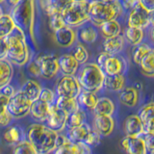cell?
<instances>
[{"instance_id": "6da1fadb", "label": "cell", "mask_w": 154, "mask_h": 154, "mask_svg": "<svg viewBox=\"0 0 154 154\" xmlns=\"http://www.w3.org/2000/svg\"><path fill=\"white\" fill-rule=\"evenodd\" d=\"M7 43V60L16 66H22L30 61L31 52L26 42L25 33L17 26L5 37Z\"/></svg>"}, {"instance_id": "7a4b0ae2", "label": "cell", "mask_w": 154, "mask_h": 154, "mask_svg": "<svg viewBox=\"0 0 154 154\" xmlns=\"http://www.w3.org/2000/svg\"><path fill=\"white\" fill-rule=\"evenodd\" d=\"M58 133L46 125L35 123L28 127L27 141L30 143L38 154H49L56 149Z\"/></svg>"}, {"instance_id": "3957f363", "label": "cell", "mask_w": 154, "mask_h": 154, "mask_svg": "<svg viewBox=\"0 0 154 154\" xmlns=\"http://www.w3.org/2000/svg\"><path fill=\"white\" fill-rule=\"evenodd\" d=\"M87 11L89 21H91L93 25L99 26L105 21L118 19L122 14L123 9L119 1L105 3L98 0H91L90 2H87Z\"/></svg>"}, {"instance_id": "277c9868", "label": "cell", "mask_w": 154, "mask_h": 154, "mask_svg": "<svg viewBox=\"0 0 154 154\" xmlns=\"http://www.w3.org/2000/svg\"><path fill=\"white\" fill-rule=\"evenodd\" d=\"M105 74L94 63H86L78 71L77 80L82 90L96 93L103 88Z\"/></svg>"}, {"instance_id": "5b68a950", "label": "cell", "mask_w": 154, "mask_h": 154, "mask_svg": "<svg viewBox=\"0 0 154 154\" xmlns=\"http://www.w3.org/2000/svg\"><path fill=\"white\" fill-rule=\"evenodd\" d=\"M10 16L17 28L24 33H33L34 17H35L34 0H22L20 3L13 6Z\"/></svg>"}, {"instance_id": "8992f818", "label": "cell", "mask_w": 154, "mask_h": 154, "mask_svg": "<svg viewBox=\"0 0 154 154\" xmlns=\"http://www.w3.org/2000/svg\"><path fill=\"white\" fill-rule=\"evenodd\" d=\"M61 14L65 25L71 28L83 25L85 22L89 21L87 3L82 4L72 2L69 7L61 13Z\"/></svg>"}, {"instance_id": "52a82bcc", "label": "cell", "mask_w": 154, "mask_h": 154, "mask_svg": "<svg viewBox=\"0 0 154 154\" xmlns=\"http://www.w3.org/2000/svg\"><path fill=\"white\" fill-rule=\"evenodd\" d=\"M32 102L27 96L22 94L20 91H16L12 97L9 98L8 111L13 118L20 119L29 114Z\"/></svg>"}, {"instance_id": "ba28073f", "label": "cell", "mask_w": 154, "mask_h": 154, "mask_svg": "<svg viewBox=\"0 0 154 154\" xmlns=\"http://www.w3.org/2000/svg\"><path fill=\"white\" fill-rule=\"evenodd\" d=\"M81 91L82 89L75 76L64 75L58 80L56 84V93L58 96L77 98Z\"/></svg>"}, {"instance_id": "9c48e42d", "label": "cell", "mask_w": 154, "mask_h": 154, "mask_svg": "<svg viewBox=\"0 0 154 154\" xmlns=\"http://www.w3.org/2000/svg\"><path fill=\"white\" fill-rule=\"evenodd\" d=\"M152 14L153 13L148 12L140 3H137L130 10L127 19V24L130 27L144 28L149 24H152Z\"/></svg>"}, {"instance_id": "30bf717a", "label": "cell", "mask_w": 154, "mask_h": 154, "mask_svg": "<svg viewBox=\"0 0 154 154\" xmlns=\"http://www.w3.org/2000/svg\"><path fill=\"white\" fill-rule=\"evenodd\" d=\"M35 61L40 67L41 76L45 79H52L60 70L58 58L55 55H41Z\"/></svg>"}, {"instance_id": "8fae6325", "label": "cell", "mask_w": 154, "mask_h": 154, "mask_svg": "<svg viewBox=\"0 0 154 154\" xmlns=\"http://www.w3.org/2000/svg\"><path fill=\"white\" fill-rule=\"evenodd\" d=\"M66 118L67 115L65 112L58 109L54 104H51L49 113H48L47 119L45 120L47 123L46 126L57 133L63 131L66 127Z\"/></svg>"}, {"instance_id": "7c38bea8", "label": "cell", "mask_w": 154, "mask_h": 154, "mask_svg": "<svg viewBox=\"0 0 154 154\" xmlns=\"http://www.w3.org/2000/svg\"><path fill=\"white\" fill-rule=\"evenodd\" d=\"M99 67L105 75L122 74L125 69V62L117 55L109 54Z\"/></svg>"}, {"instance_id": "4fadbf2b", "label": "cell", "mask_w": 154, "mask_h": 154, "mask_svg": "<svg viewBox=\"0 0 154 154\" xmlns=\"http://www.w3.org/2000/svg\"><path fill=\"white\" fill-rule=\"evenodd\" d=\"M120 146L126 154H147L142 136L125 137L120 141Z\"/></svg>"}, {"instance_id": "5bb4252c", "label": "cell", "mask_w": 154, "mask_h": 154, "mask_svg": "<svg viewBox=\"0 0 154 154\" xmlns=\"http://www.w3.org/2000/svg\"><path fill=\"white\" fill-rule=\"evenodd\" d=\"M53 33H54L53 37H54L55 42L61 47H65V48L70 47L76 42L77 38L76 32L71 27L64 26Z\"/></svg>"}, {"instance_id": "9a60e30c", "label": "cell", "mask_w": 154, "mask_h": 154, "mask_svg": "<svg viewBox=\"0 0 154 154\" xmlns=\"http://www.w3.org/2000/svg\"><path fill=\"white\" fill-rule=\"evenodd\" d=\"M94 130L100 136L108 137L115 128V120L112 116L94 115Z\"/></svg>"}, {"instance_id": "2e32d148", "label": "cell", "mask_w": 154, "mask_h": 154, "mask_svg": "<svg viewBox=\"0 0 154 154\" xmlns=\"http://www.w3.org/2000/svg\"><path fill=\"white\" fill-rule=\"evenodd\" d=\"M123 128L127 137H139L144 133L143 125L138 115L128 116L124 120Z\"/></svg>"}, {"instance_id": "e0dca14e", "label": "cell", "mask_w": 154, "mask_h": 154, "mask_svg": "<svg viewBox=\"0 0 154 154\" xmlns=\"http://www.w3.org/2000/svg\"><path fill=\"white\" fill-rule=\"evenodd\" d=\"M154 104L150 102L146 104L140 110L139 118L143 125L144 133L154 134Z\"/></svg>"}, {"instance_id": "ac0fdd59", "label": "cell", "mask_w": 154, "mask_h": 154, "mask_svg": "<svg viewBox=\"0 0 154 154\" xmlns=\"http://www.w3.org/2000/svg\"><path fill=\"white\" fill-rule=\"evenodd\" d=\"M50 105L51 104H48L41 99H37L32 102L29 114L35 120H38V122H43L47 119Z\"/></svg>"}, {"instance_id": "d6986e66", "label": "cell", "mask_w": 154, "mask_h": 154, "mask_svg": "<svg viewBox=\"0 0 154 154\" xmlns=\"http://www.w3.org/2000/svg\"><path fill=\"white\" fill-rule=\"evenodd\" d=\"M59 69L65 75L74 76L79 69V64L71 54H64L58 58Z\"/></svg>"}, {"instance_id": "ffe728a7", "label": "cell", "mask_w": 154, "mask_h": 154, "mask_svg": "<svg viewBox=\"0 0 154 154\" xmlns=\"http://www.w3.org/2000/svg\"><path fill=\"white\" fill-rule=\"evenodd\" d=\"M124 42L125 40L122 35L112 38H105L102 43L104 52L109 53L111 55H117L123 49Z\"/></svg>"}, {"instance_id": "44dd1931", "label": "cell", "mask_w": 154, "mask_h": 154, "mask_svg": "<svg viewBox=\"0 0 154 154\" xmlns=\"http://www.w3.org/2000/svg\"><path fill=\"white\" fill-rule=\"evenodd\" d=\"M91 126L88 123H83L80 126H76L73 128L69 129L67 132V138L69 140L73 143H85L87 137L91 132Z\"/></svg>"}, {"instance_id": "7402d4cb", "label": "cell", "mask_w": 154, "mask_h": 154, "mask_svg": "<svg viewBox=\"0 0 154 154\" xmlns=\"http://www.w3.org/2000/svg\"><path fill=\"white\" fill-rule=\"evenodd\" d=\"M139 91L134 87H126L119 91V98L123 105L127 107H135L139 102Z\"/></svg>"}, {"instance_id": "603a6c76", "label": "cell", "mask_w": 154, "mask_h": 154, "mask_svg": "<svg viewBox=\"0 0 154 154\" xmlns=\"http://www.w3.org/2000/svg\"><path fill=\"white\" fill-rule=\"evenodd\" d=\"M125 85V77L123 74L105 75L103 87L111 91H120Z\"/></svg>"}, {"instance_id": "cb8c5ba5", "label": "cell", "mask_w": 154, "mask_h": 154, "mask_svg": "<svg viewBox=\"0 0 154 154\" xmlns=\"http://www.w3.org/2000/svg\"><path fill=\"white\" fill-rule=\"evenodd\" d=\"M41 91H42L41 85L38 84L37 81L31 80V79L27 80L20 88V91L27 96L28 99L30 100L31 102L38 99Z\"/></svg>"}, {"instance_id": "d4e9b609", "label": "cell", "mask_w": 154, "mask_h": 154, "mask_svg": "<svg viewBox=\"0 0 154 154\" xmlns=\"http://www.w3.org/2000/svg\"><path fill=\"white\" fill-rule=\"evenodd\" d=\"M54 105L58 109L65 112L66 115H69L79 109V104L77 98L65 97V96H58Z\"/></svg>"}, {"instance_id": "484cf974", "label": "cell", "mask_w": 154, "mask_h": 154, "mask_svg": "<svg viewBox=\"0 0 154 154\" xmlns=\"http://www.w3.org/2000/svg\"><path fill=\"white\" fill-rule=\"evenodd\" d=\"M100 32L104 38H112L120 35L122 32V26H120L118 19H111V20L105 21L99 25Z\"/></svg>"}, {"instance_id": "4316f807", "label": "cell", "mask_w": 154, "mask_h": 154, "mask_svg": "<svg viewBox=\"0 0 154 154\" xmlns=\"http://www.w3.org/2000/svg\"><path fill=\"white\" fill-rule=\"evenodd\" d=\"M94 110V115L101 116H112L115 112V104L108 97L98 98Z\"/></svg>"}, {"instance_id": "83f0119b", "label": "cell", "mask_w": 154, "mask_h": 154, "mask_svg": "<svg viewBox=\"0 0 154 154\" xmlns=\"http://www.w3.org/2000/svg\"><path fill=\"white\" fill-rule=\"evenodd\" d=\"M14 74L12 64L7 59L0 60V90L4 86L10 84Z\"/></svg>"}, {"instance_id": "f1b7e54d", "label": "cell", "mask_w": 154, "mask_h": 154, "mask_svg": "<svg viewBox=\"0 0 154 154\" xmlns=\"http://www.w3.org/2000/svg\"><path fill=\"white\" fill-rule=\"evenodd\" d=\"M72 3L71 0H45V11L48 16L54 13H62Z\"/></svg>"}, {"instance_id": "f546056e", "label": "cell", "mask_w": 154, "mask_h": 154, "mask_svg": "<svg viewBox=\"0 0 154 154\" xmlns=\"http://www.w3.org/2000/svg\"><path fill=\"white\" fill-rule=\"evenodd\" d=\"M4 140L10 144H17L24 141L23 130L17 125L9 127L4 133Z\"/></svg>"}, {"instance_id": "4dcf8cb0", "label": "cell", "mask_w": 154, "mask_h": 154, "mask_svg": "<svg viewBox=\"0 0 154 154\" xmlns=\"http://www.w3.org/2000/svg\"><path fill=\"white\" fill-rule=\"evenodd\" d=\"M144 37V33L142 28L138 27H130L126 28L124 33V40L127 41L128 43L132 45H138L139 43L143 42Z\"/></svg>"}, {"instance_id": "1f68e13d", "label": "cell", "mask_w": 154, "mask_h": 154, "mask_svg": "<svg viewBox=\"0 0 154 154\" xmlns=\"http://www.w3.org/2000/svg\"><path fill=\"white\" fill-rule=\"evenodd\" d=\"M97 100H98V97H97V95L95 94V93H91V91H84V90H82L79 95L77 96L78 104L82 105L83 107L89 110H93L94 108Z\"/></svg>"}, {"instance_id": "d6a6232c", "label": "cell", "mask_w": 154, "mask_h": 154, "mask_svg": "<svg viewBox=\"0 0 154 154\" xmlns=\"http://www.w3.org/2000/svg\"><path fill=\"white\" fill-rule=\"evenodd\" d=\"M8 102L9 98L0 94V126H8L14 119L8 111Z\"/></svg>"}, {"instance_id": "836d02e7", "label": "cell", "mask_w": 154, "mask_h": 154, "mask_svg": "<svg viewBox=\"0 0 154 154\" xmlns=\"http://www.w3.org/2000/svg\"><path fill=\"white\" fill-rule=\"evenodd\" d=\"M143 75L152 77L154 75V51L153 49L144 56L139 64Z\"/></svg>"}, {"instance_id": "e575fe53", "label": "cell", "mask_w": 154, "mask_h": 154, "mask_svg": "<svg viewBox=\"0 0 154 154\" xmlns=\"http://www.w3.org/2000/svg\"><path fill=\"white\" fill-rule=\"evenodd\" d=\"M85 120H86V114L79 108L78 110H76L75 112L67 115L66 126L69 129L76 127V126H80V125L86 122Z\"/></svg>"}, {"instance_id": "d590c367", "label": "cell", "mask_w": 154, "mask_h": 154, "mask_svg": "<svg viewBox=\"0 0 154 154\" xmlns=\"http://www.w3.org/2000/svg\"><path fill=\"white\" fill-rule=\"evenodd\" d=\"M78 37L80 41L86 43H91L96 41V38L98 37V34L96 29L93 25L84 26L82 27L78 32Z\"/></svg>"}, {"instance_id": "8d00e7d4", "label": "cell", "mask_w": 154, "mask_h": 154, "mask_svg": "<svg viewBox=\"0 0 154 154\" xmlns=\"http://www.w3.org/2000/svg\"><path fill=\"white\" fill-rule=\"evenodd\" d=\"M16 27L11 16L8 14H2L0 17V37L5 38Z\"/></svg>"}, {"instance_id": "74e56055", "label": "cell", "mask_w": 154, "mask_h": 154, "mask_svg": "<svg viewBox=\"0 0 154 154\" xmlns=\"http://www.w3.org/2000/svg\"><path fill=\"white\" fill-rule=\"evenodd\" d=\"M151 50V46H149L148 43L146 42H141L138 45H135V48L133 50V61L135 64L139 65L143 58L147 55Z\"/></svg>"}, {"instance_id": "f35d334b", "label": "cell", "mask_w": 154, "mask_h": 154, "mask_svg": "<svg viewBox=\"0 0 154 154\" xmlns=\"http://www.w3.org/2000/svg\"><path fill=\"white\" fill-rule=\"evenodd\" d=\"M72 56L74 57V59L78 62L79 65H84L87 63L89 59V52L87 50V48L82 45H77L75 47H74V50H73V53L71 54Z\"/></svg>"}, {"instance_id": "ab89813d", "label": "cell", "mask_w": 154, "mask_h": 154, "mask_svg": "<svg viewBox=\"0 0 154 154\" xmlns=\"http://www.w3.org/2000/svg\"><path fill=\"white\" fill-rule=\"evenodd\" d=\"M13 154H38L36 149L28 141H22L16 144L14 148Z\"/></svg>"}, {"instance_id": "60d3db41", "label": "cell", "mask_w": 154, "mask_h": 154, "mask_svg": "<svg viewBox=\"0 0 154 154\" xmlns=\"http://www.w3.org/2000/svg\"><path fill=\"white\" fill-rule=\"evenodd\" d=\"M48 17H49V27L53 32H55L57 30H59L60 28L66 26L64 20H63L62 14L60 13H54Z\"/></svg>"}, {"instance_id": "b9f144b4", "label": "cell", "mask_w": 154, "mask_h": 154, "mask_svg": "<svg viewBox=\"0 0 154 154\" xmlns=\"http://www.w3.org/2000/svg\"><path fill=\"white\" fill-rule=\"evenodd\" d=\"M54 154H76L74 143L69 141L67 143L62 144V146L56 147Z\"/></svg>"}, {"instance_id": "7bdbcfd3", "label": "cell", "mask_w": 154, "mask_h": 154, "mask_svg": "<svg viewBox=\"0 0 154 154\" xmlns=\"http://www.w3.org/2000/svg\"><path fill=\"white\" fill-rule=\"evenodd\" d=\"M100 141H101V136L95 131L94 129H91L84 143L88 144V146L91 147H94V146H98L100 143Z\"/></svg>"}, {"instance_id": "ee69618b", "label": "cell", "mask_w": 154, "mask_h": 154, "mask_svg": "<svg viewBox=\"0 0 154 154\" xmlns=\"http://www.w3.org/2000/svg\"><path fill=\"white\" fill-rule=\"evenodd\" d=\"M38 99L45 101V102H46L48 104H53L54 103V100H55V94L52 90L48 89V88H42Z\"/></svg>"}, {"instance_id": "f6af8a7d", "label": "cell", "mask_w": 154, "mask_h": 154, "mask_svg": "<svg viewBox=\"0 0 154 154\" xmlns=\"http://www.w3.org/2000/svg\"><path fill=\"white\" fill-rule=\"evenodd\" d=\"M153 135L154 134H150V133H143L142 135V137L143 139V142H144V144H146V147L147 154H153V150H154Z\"/></svg>"}, {"instance_id": "bcb514c9", "label": "cell", "mask_w": 154, "mask_h": 154, "mask_svg": "<svg viewBox=\"0 0 154 154\" xmlns=\"http://www.w3.org/2000/svg\"><path fill=\"white\" fill-rule=\"evenodd\" d=\"M76 154H91V148L88 144L84 143H74Z\"/></svg>"}, {"instance_id": "7dc6e473", "label": "cell", "mask_w": 154, "mask_h": 154, "mask_svg": "<svg viewBox=\"0 0 154 154\" xmlns=\"http://www.w3.org/2000/svg\"><path fill=\"white\" fill-rule=\"evenodd\" d=\"M27 70L30 74L33 76H41V72H40V67H38V64L36 61L30 62L27 66Z\"/></svg>"}, {"instance_id": "c3c4849f", "label": "cell", "mask_w": 154, "mask_h": 154, "mask_svg": "<svg viewBox=\"0 0 154 154\" xmlns=\"http://www.w3.org/2000/svg\"><path fill=\"white\" fill-rule=\"evenodd\" d=\"M0 94H1L2 95L4 96H6V97L10 98V97H12V96L16 94V90H14V88L12 86V85H6V86H4L3 88L0 90Z\"/></svg>"}, {"instance_id": "681fc988", "label": "cell", "mask_w": 154, "mask_h": 154, "mask_svg": "<svg viewBox=\"0 0 154 154\" xmlns=\"http://www.w3.org/2000/svg\"><path fill=\"white\" fill-rule=\"evenodd\" d=\"M7 59V43L5 38L0 37V60Z\"/></svg>"}, {"instance_id": "f907efd6", "label": "cell", "mask_w": 154, "mask_h": 154, "mask_svg": "<svg viewBox=\"0 0 154 154\" xmlns=\"http://www.w3.org/2000/svg\"><path fill=\"white\" fill-rule=\"evenodd\" d=\"M119 2L122 5V9H125V10H131L135 5L137 3H139L138 0H119Z\"/></svg>"}, {"instance_id": "816d5d0a", "label": "cell", "mask_w": 154, "mask_h": 154, "mask_svg": "<svg viewBox=\"0 0 154 154\" xmlns=\"http://www.w3.org/2000/svg\"><path fill=\"white\" fill-rule=\"evenodd\" d=\"M139 3L144 7L148 12L153 13L154 11V0H140Z\"/></svg>"}, {"instance_id": "f5cc1de1", "label": "cell", "mask_w": 154, "mask_h": 154, "mask_svg": "<svg viewBox=\"0 0 154 154\" xmlns=\"http://www.w3.org/2000/svg\"><path fill=\"white\" fill-rule=\"evenodd\" d=\"M22 0H8V2L12 5V6H16L18 3H20Z\"/></svg>"}, {"instance_id": "db71d44e", "label": "cell", "mask_w": 154, "mask_h": 154, "mask_svg": "<svg viewBox=\"0 0 154 154\" xmlns=\"http://www.w3.org/2000/svg\"><path fill=\"white\" fill-rule=\"evenodd\" d=\"M73 3H82V4H85L88 2V0H71Z\"/></svg>"}, {"instance_id": "11a10c76", "label": "cell", "mask_w": 154, "mask_h": 154, "mask_svg": "<svg viewBox=\"0 0 154 154\" xmlns=\"http://www.w3.org/2000/svg\"><path fill=\"white\" fill-rule=\"evenodd\" d=\"M98 1L101 2H105V3H114V2H117L119 0H98Z\"/></svg>"}, {"instance_id": "9f6ffc18", "label": "cell", "mask_w": 154, "mask_h": 154, "mask_svg": "<svg viewBox=\"0 0 154 154\" xmlns=\"http://www.w3.org/2000/svg\"><path fill=\"white\" fill-rule=\"evenodd\" d=\"M2 16V9H1V7H0V17Z\"/></svg>"}, {"instance_id": "6f0895ef", "label": "cell", "mask_w": 154, "mask_h": 154, "mask_svg": "<svg viewBox=\"0 0 154 154\" xmlns=\"http://www.w3.org/2000/svg\"><path fill=\"white\" fill-rule=\"evenodd\" d=\"M5 1H6V0H0V4L3 3V2H5Z\"/></svg>"}]
</instances>
